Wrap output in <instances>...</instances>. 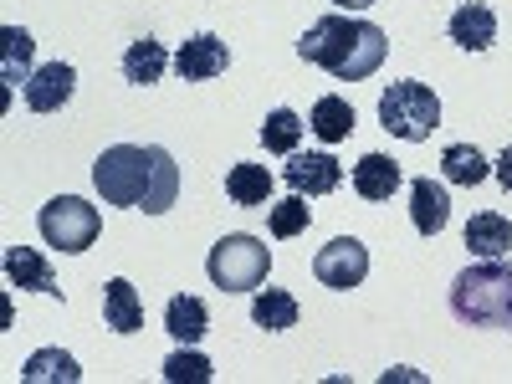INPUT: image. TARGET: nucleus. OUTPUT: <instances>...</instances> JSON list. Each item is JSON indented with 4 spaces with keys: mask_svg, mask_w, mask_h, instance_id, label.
I'll use <instances>...</instances> for the list:
<instances>
[{
    "mask_svg": "<svg viewBox=\"0 0 512 384\" xmlns=\"http://www.w3.org/2000/svg\"><path fill=\"white\" fill-rule=\"evenodd\" d=\"M93 185H98L103 205L164 216L180 200V164L159 144H113L93 164Z\"/></svg>",
    "mask_w": 512,
    "mask_h": 384,
    "instance_id": "1",
    "label": "nucleus"
},
{
    "mask_svg": "<svg viewBox=\"0 0 512 384\" xmlns=\"http://www.w3.org/2000/svg\"><path fill=\"white\" fill-rule=\"evenodd\" d=\"M384 31L374 21H359V16H344V11H333V16H318L303 41H297V57L323 67L333 82H364L379 72L384 62Z\"/></svg>",
    "mask_w": 512,
    "mask_h": 384,
    "instance_id": "2",
    "label": "nucleus"
},
{
    "mask_svg": "<svg viewBox=\"0 0 512 384\" xmlns=\"http://www.w3.org/2000/svg\"><path fill=\"white\" fill-rule=\"evenodd\" d=\"M451 313L466 328H512V262H472L451 282Z\"/></svg>",
    "mask_w": 512,
    "mask_h": 384,
    "instance_id": "3",
    "label": "nucleus"
},
{
    "mask_svg": "<svg viewBox=\"0 0 512 384\" xmlns=\"http://www.w3.org/2000/svg\"><path fill=\"white\" fill-rule=\"evenodd\" d=\"M379 123H384V134H395L405 144L431 139L436 128H441V98H436V88H425V82H415V77L390 82L384 98H379Z\"/></svg>",
    "mask_w": 512,
    "mask_h": 384,
    "instance_id": "4",
    "label": "nucleus"
},
{
    "mask_svg": "<svg viewBox=\"0 0 512 384\" xmlns=\"http://www.w3.org/2000/svg\"><path fill=\"white\" fill-rule=\"evenodd\" d=\"M205 272H210V282H216L221 292H256L267 282V272H272V251L256 236L236 231V236H221L216 246H210Z\"/></svg>",
    "mask_w": 512,
    "mask_h": 384,
    "instance_id": "5",
    "label": "nucleus"
},
{
    "mask_svg": "<svg viewBox=\"0 0 512 384\" xmlns=\"http://www.w3.org/2000/svg\"><path fill=\"white\" fill-rule=\"evenodd\" d=\"M36 226H41V241L57 246V251H67V256L88 251V246L98 241V231H103L98 210H93L88 200H77V195L47 200V205H41V216H36Z\"/></svg>",
    "mask_w": 512,
    "mask_h": 384,
    "instance_id": "6",
    "label": "nucleus"
},
{
    "mask_svg": "<svg viewBox=\"0 0 512 384\" xmlns=\"http://www.w3.org/2000/svg\"><path fill=\"white\" fill-rule=\"evenodd\" d=\"M313 277L333 292H349L369 277V246L359 236H333L318 256H313Z\"/></svg>",
    "mask_w": 512,
    "mask_h": 384,
    "instance_id": "7",
    "label": "nucleus"
},
{
    "mask_svg": "<svg viewBox=\"0 0 512 384\" xmlns=\"http://www.w3.org/2000/svg\"><path fill=\"white\" fill-rule=\"evenodd\" d=\"M282 185L292 195H333L338 185H344V164H338L333 154H287L282 164Z\"/></svg>",
    "mask_w": 512,
    "mask_h": 384,
    "instance_id": "8",
    "label": "nucleus"
},
{
    "mask_svg": "<svg viewBox=\"0 0 512 384\" xmlns=\"http://www.w3.org/2000/svg\"><path fill=\"white\" fill-rule=\"evenodd\" d=\"M72 93H77V72H72L67 62L36 67V72L26 77V88H21V98H26L31 113H57V108H67Z\"/></svg>",
    "mask_w": 512,
    "mask_h": 384,
    "instance_id": "9",
    "label": "nucleus"
},
{
    "mask_svg": "<svg viewBox=\"0 0 512 384\" xmlns=\"http://www.w3.org/2000/svg\"><path fill=\"white\" fill-rule=\"evenodd\" d=\"M226 67H231V52H226V41H221V36H210V31L190 36L185 47L175 52V72H180V82H210V77H221Z\"/></svg>",
    "mask_w": 512,
    "mask_h": 384,
    "instance_id": "10",
    "label": "nucleus"
},
{
    "mask_svg": "<svg viewBox=\"0 0 512 384\" xmlns=\"http://www.w3.org/2000/svg\"><path fill=\"white\" fill-rule=\"evenodd\" d=\"M410 221H415L420 236H441V231H446V221H451V195H446L441 180H431V175L410 180Z\"/></svg>",
    "mask_w": 512,
    "mask_h": 384,
    "instance_id": "11",
    "label": "nucleus"
},
{
    "mask_svg": "<svg viewBox=\"0 0 512 384\" xmlns=\"http://www.w3.org/2000/svg\"><path fill=\"white\" fill-rule=\"evenodd\" d=\"M446 36L456 41V47H466V52H487L492 41H497V16H492V6H482V0H466L461 11H451Z\"/></svg>",
    "mask_w": 512,
    "mask_h": 384,
    "instance_id": "12",
    "label": "nucleus"
},
{
    "mask_svg": "<svg viewBox=\"0 0 512 384\" xmlns=\"http://www.w3.org/2000/svg\"><path fill=\"white\" fill-rule=\"evenodd\" d=\"M6 277H11V287H31V292L62 297L52 262H47L41 251H31V246H11V251H6Z\"/></svg>",
    "mask_w": 512,
    "mask_h": 384,
    "instance_id": "13",
    "label": "nucleus"
},
{
    "mask_svg": "<svg viewBox=\"0 0 512 384\" xmlns=\"http://www.w3.org/2000/svg\"><path fill=\"white\" fill-rule=\"evenodd\" d=\"M466 251L477 262H492V256H507L512 251V221L497 216V210H482V216L466 221Z\"/></svg>",
    "mask_w": 512,
    "mask_h": 384,
    "instance_id": "14",
    "label": "nucleus"
},
{
    "mask_svg": "<svg viewBox=\"0 0 512 384\" xmlns=\"http://www.w3.org/2000/svg\"><path fill=\"white\" fill-rule=\"evenodd\" d=\"M226 195H231V205H241V210L272 205V169H267V164H231V169H226Z\"/></svg>",
    "mask_w": 512,
    "mask_h": 384,
    "instance_id": "15",
    "label": "nucleus"
},
{
    "mask_svg": "<svg viewBox=\"0 0 512 384\" xmlns=\"http://www.w3.org/2000/svg\"><path fill=\"white\" fill-rule=\"evenodd\" d=\"M103 323H108L113 333H139V328H144V303H139L134 282L113 277V282L103 287Z\"/></svg>",
    "mask_w": 512,
    "mask_h": 384,
    "instance_id": "16",
    "label": "nucleus"
},
{
    "mask_svg": "<svg viewBox=\"0 0 512 384\" xmlns=\"http://www.w3.org/2000/svg\"><path fill=\"white\" fill-rule=\"evenodd\" d=\"M354 190H359L364 200H390V195L400 190V164H395L390 154H364V159L354 164Z\"/></svg>",
    "mask_w": 512,
    "mask_h": 384,
    "instance_id": "17",
    "label": "nucleus"
},
{
    "mask_svg": "<svg viewBox=\"0 0 512 384\" xmlns=\"http://www.w3.org/2000/svg\"><path fill=\"white\" fill-rule=\"evenodd\" d=\"M308 128H313L323 144H344V139L354 134V103H349V98H338V93H323V98L313 103Z\"/></svg>",
    "mask_w": 512,
    "mask_h": 384,
    "instance_id": "18",
    "label": "nucleus"
},
{
    "mask_svg": "<svg viewBox=\"0 0 512 384\" xmlns=\"http://www.w3.org/2000/svg\"><path fill=\"white\" fill-rule=\"evenodd\" d=\"M164 67H169V52H164V41H154V36H139L134 47L123 52V77L134 82V88H154V82L164 77Z\"/></svg>",
    "mask_w": 512,
    "mask_h": 384,
    "instance_id": "19",
    "label": "nucleus"
},
{
    "mask_svg": "<svg viewBox=\"0 0 512 384\" xmlns=\"http://www.w3.org/2000/svg\"><path fill=\"white\" fill-rule=\"evenodd\" d=\"M164 328H169V338H175V344H200L205 328H210V308L200 303V297H169Z\"/></svg>",
    "mask_w": 512,
    "mask_h": 384,
    "instance_id": "20",
    "label": "nucleus"
},
{
    "mask_svg": "<svg viewBox=\"0 0 512 384\" xmlns=\"http://www.w3.org/2000/svg\"><path fill=\"white\" fill-rule=\"evenodd\" d=\"M251 323L267 328V333L297 328V297L282 292V287H256V297H251Z\"/></svg>",
    "mask_w": 512,
    "mask_h": 384,
    "instance_id": "21",
    "label": "nucleus"
},
{
    "mask_svg": "<svg viewBox=\"0 0 512 384\" xmlns=\"http://www.w3.org/2000/svg\"><path fill=\"white\" fill-rule=\"evenodd\" d=\"M441 175L451 180V185H482L487 175H492V164H487V154L477 149V144H451L446 154H441Z\"/></svg>",
    "mask_w": 512,
    "mask_h": 384,
    "instance_id": "22",
    "label": "nucleus"
},
{
    "mask_svg": "<svg viewBox=\"0 0 512 384\" xmlns=\"http://www.w3.org/2000/svg\"><path fill=\"white\" fill-rule=\"evenodd\" d=\"M21 379H26V384H57V379H62V384H77L82 369H77V359L62 354V349H36V354L26 359Z\"/></svg>",
    "mask_w": 512,
    "mask_h": 384,
    "instance_id": "23",
    "label": "nucleus"
},
{
    "mask_svg": "<svg viewBox=\"0 0 512 384\" xmlns=\"http://www.w3.org/2000/svg\"><path fill=\"white\" fill-rule=\"evenodd\" d=\"M308 221H313L308 195H287V200H272V205H267V226H272V236H277V241L303 236V231H308Z\"/></svg>",
    "mask_w": 512,
    "mask_h": 384,
    "instance_id": "24",
    "label": "nucleus"
},
{
    "mask_svg": "<svg viewBox=\"0 0 512 384\" xmlns=\"http://www.w3.org/2000/svg\"><path fill=\"white\" fill-rule=\"evenodd\" d=\"M303 118H297L292 108H272L267 123H262V144L267 154H297V144H303Z\"/></svg>",
    "mask_w": 512,
    "mask_h": 384,
    "instance_id": "25",
    "label": "nucleus"
},
{
    "mask_svg": "<svg viewBox=\"0 0 512 384\" xmlns=\"http://www.w3.org/2000/svg\"><path fill=\"white\" fill-rule=\"evenodd\" d=\"M164 379L169 384H210V379H216V364H210L195 344H180L175 354L164 359Z\"/></svg>",
    "mask_w": 512,
    "mask_h": 384,
    "instance_id": "26",
    "label": "nucleus"
},
{
    "mask_svg": "<svg viewBox=\"0 0 512 384\" xmlns=\"http://www.w3.org/2000/svg\"><path fill=\"white\" fill-rule=\"evenodd\" d=\"M0 41H6V57H0V77H6V82H21L26 67H31V47H36V41H31L21 26H6V31H0Z\"/></svg>",
    "mask_w": 512,
    "mask_h": 384,
    "instance_id": "27",
    "label": "nucleus"
},
{
    "mask_svg": "<svg viewBox=\"0 0 512 384\" xmlns=\"http://www.w3.org/2000/svg\"><path fill=\"white\" fill-rule=\"evenodd\" d=\"M492 175H497V185H502V190L512 195V144H507V149H502V154L492 159Z\"/></svg>",
    "mask_w": 512,
    "mask_h": 384,
    "instance_id": "28",
    "label": "nucleus"
},
{
    "mask_svg": "<svg viewBox=\"0 0 512 384\" xmlns=\"http://www.w3.org/2000/svg\"><path fill=\"white\" fill-rule=\"evenodd\" d=\"M333 6H338V11H349V16H354V11H369V6H374V0H333Z\"/></svg>",
    "mask_w": 512,
    "mask_h": 384,
    "instance_id": "29",
    "label": "nucleus"
}]
</instances>
